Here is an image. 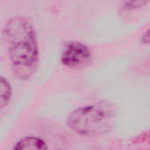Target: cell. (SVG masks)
I'll list each match as a JSON object with an SVG mask.
<instances>
[{"label":"cell","mask_w":150,"mask_h":150,"mask_svg":"<svg viewBox=\"0 0 150 150\" xmlns=\"http://www.w3.org/2000/svg\"><path fill=\"white\" fill-rule=\"evenodd\" d=\"M141 41H142V44H145V45H149L150 44V26L146 30V32L142 34Z\"/></svg>","instance_id":"6"},{"label":"cell","mask_w":150,"mask_h":150,"mask_svg":"<svg viewBox=\"0 0 150 150\" xmlns=\"http://www.w3.org/2000/svg\"><path fill=\"white\" fill-rule=\"evenodd\" d=\"M91 50L84 43L77 40L66 42L62 47L60 60L62 65L76 69L86 65L91 59Z\"/></svg>","instance_id":"3"},{"label":"cell","mask_w":150,"mask_h":150,"mask_svg":"<svg viewBox=\"0 0 150 150\" xmlns=\"http://www.w3.org/2000/svg\"><path fill=\"white\" fill-rule=\"evenodd\" d=\"M1 87H0V96H1V108L4 109L9 102L11 99V95H12V90H11V85L9 82L8 79H6L4 76H1V82H0Z\"/></svg>","instance_id":"5"},{"label":"cell","mask_w":150,"mask_h":150,"mask_svg":"<svg viewBox=\"0 0 150 150\" xmlns=\"http://www.w3.org/2000/svg\"><path fill=\"white\" fill-rule=\"evenodd\" d=\"M113 111L107 103H94L74 109L67 118L69 128L83 137L106 133L112 124Z\"/></svg>","instance_id":"2"},{"label":"cell","mask_w":150,"mask_h":150,"mask_svg":"<svg viewBox=\"0 0 150 150\" xmlns=\"http://www.w3.org/2000/svg\"><path fill=\"white\" fill-rule=\"evenodd\" d=\"M4 38L14 76L19 80L30 78L39 61L38 37L33 22L23 15L11 17L4 25Z\"/></svg>","instance_id":"1"},{"label":"cell","mask_w":150,"mask_h":150,"mask_svg":"<svg viewBox=\"0 0 150 150\" xmlns=\"http://www.w3.org/2000/svg\"><path fill=\"white\" fill-rule=\"evenodd\" d=\"M12 150H48L47 143L37 136H25L18 140Z\"/></svg>","instance_id":"4"}]
</instances>
